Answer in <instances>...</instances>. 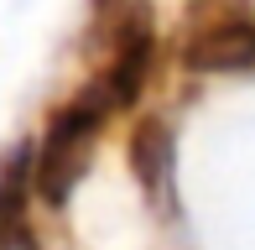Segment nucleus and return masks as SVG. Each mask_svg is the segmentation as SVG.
Listing matches in <instances>:
<instances>
[{"label":"nucleus","instance_id":"obj_1","mask_svg":"<svg viewBox=\"0 0 255 250\" xmlns=\"http://www.w3.org/2000/svg\"><path fill=\"white\" fill-rule=\"evenodd\" d=\"M110 115H120L115 99L89 78V84L78 89V99H68L47 120V135H42V146L31 151L37 198L47 203V209H63L68 193L78 188V177H84V167H89V151H94V141H99V130H104Z\"/></svg>","mask_w":255,"mask_h":250},{"label":"nucleus","instance_id":"obj_2","mask_svg":"<svg viewBox=\"0 0 255 250\" xmlns=\"http://www.w3.org/2000/svg\"><path fill=\"white\" fill-rule=\"evenodd\" d=\"M182 63L193 73H245V68H255V21L219 16L208 26H198L182 47Z\"/></svg>","mask_w":255,"mask_h":250},{"label":"nucleus","instance_id":"obj_3","mask_svg":"<svg viewBox=\"0 0 255 250\" xmlns=\"http://www.w3.org/2000/svg\"><path fill=\"white\" fill-rule=\"evenodd\" d=\"M31 188H37V167H31V151H21L16 167L0 177V250H31V230H26Z\"/></svg>","mask_w":255,"mask_h":250},{"label":"nucleus","instance_id":"obj_4","mask_svg":"<svg viewBox=\"0 0 255 250\" xmlns=\"http://www.w3.org/2000/svg\"><path fill=\"white\" fill-rule=\"evenodd\" d=\"M135 172H141V183L146 188H156L161 183V172H167V130H161V125H141V130H135Z\"/></svg>","mask_w":255,"mask_h":250}]
</instances>
